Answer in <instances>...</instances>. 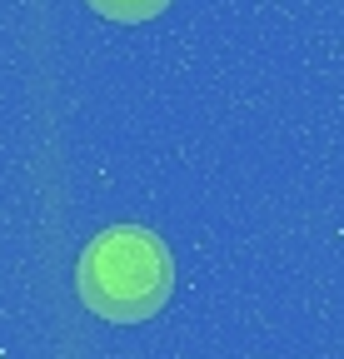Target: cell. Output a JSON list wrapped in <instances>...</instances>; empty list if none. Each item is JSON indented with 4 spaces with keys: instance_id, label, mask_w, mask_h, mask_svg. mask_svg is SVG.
<instances>
[{
    "instance_id": "cell-2",
    "label": "cell",
    "mask_w": 344,
    "mask_h": 359,
    "mask_svg": "<svg viewBox=\"0 0 344 359\" xmlns=\"http://www.w3.org/2000/svg\"><path fill=\"white\" fill-rule=\"evenodd\" d=\"M95 15L105 20H120V25H140V20H155L170 0H90Z\"/></svg>"
},
{
    "instance_id": "cell-1",
    "label": "cell",
    "mask_w": 344,
    "mask_h": 359,
    "mask_svg": "<svg viewBox=\"0 0 344 359\" xmlns=\"http://www.w3.org/2000/svg\"><path fill=\"white\" fill-rule=\"evenodd\" d=\"M75 290L85 309L110 325H140L165 309L175 290V259L145 224H110L85 245L75 264Z\"/></svg>"
}]
</instances>
